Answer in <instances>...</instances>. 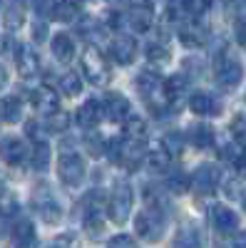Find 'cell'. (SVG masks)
<instances>
[{"label":"cell","instance_id":"obj_1","mask_svg":"<svg viewBox=\"0 0 246 248\" xmlns=\"http://www.w3.org/2000/svg\"><path fill=\"white\" fill-rule=\"evenodd\" d=\"M134 231L139 238L145 241H159L164 233V214L159 211V206H147L145 211H139L134 216Z\"/></svg>","mask_w":246,"mask_h":248},{"label":"cell","instance_id":"obj_2","mask_svg":"<svg viewBox=\"0 0 246 248\" xmlns=\"http://www.w3.org/2000/svg\"><path fill=\"white\" fill-rule=\"evenodd\" d=\"M107 214L115 223H127L132 214V189L127 181H117L107 201Z\"/></svg>","mask_w":246,"mask_h":248},{"label":"cell","instance_id":"obj_3","mask_svg":"<svg viewBox=\"0 0 246 248\" xmlns=\"http://www.w3.org/2000/svg\"><path fill=\"white\" fill-rule=\"evenodd\" d=\"M57 176L67 186H80L82 179H85V161H82V156L80 154H70V152L60 154V159H57Z\"/></svg>","mask_w":246,"mask_h":248},{"label":"cell","instance_id":"obj_4","mask_svg":"<svg viewBox=\"0 0 246 248\" xmlns=\"http://www.w3.org/2000/svg\"><path fill=\"white\" fill-rule=\"evenodd\" d=\"M82 72H85V77L92 85H107L110 82V67H107L105 57L92 47L85 50V55H82Z\"/></svg>","mask_w":246,"mask_h":248},{"label":"cell","instance_id":"obj_5","mask_svg":"<svg viewBox=\"0 0 246 248\" xmlns=\"http://www.w3.org/2000/svg\"><path fill=\"white\" fill-rule=\"evenodd\" d=\"M33 206L37 209L40 218H43L45 223H57L60 216H63V211H60V203L57 199L50 194L48 186H37L35 194H33Z\"/></svg>","mask_w":246,"mask_h":248},{"label":"cell","instance_id":"obj_6","mask_svg":"<svg viewBox=\"0 0 246 248\" xmlns=\"http://www.w3.org/2000/svg\"><path fill=\"white\" fill-rule=\"evenodd\" d=\"M219 179H221V174L214 164H201L192 176V186H194L197 194L207 196V194H214V189L219 186Z\"/></svg>","mask_w":246,"mask_h":248},{"label":"cell","instance_id":"obj_7","mask_svg":"<svg viewBox=\"0 0 246 248\" xmlns=\"http://www.w3.org/2000/svg\"><path fill=\"white\" fill-rule=\"evenodd\" d=\"M244 77V67H241V62L234 60V57H221L216 62V79L221 82L224 87H236L239 82Z\"/></svg>","mask_w":246,"mask_h":248},{"label":"cell","instance_id":"obj_8","mask_svg":"<svg viewBox=\"0 0 246 248\" xmlns=\"http://www.w3.org/2000/svg\"><path fill=\"white\" fill-rule=\"evenodd\" d=\"M102 109H105L107 119H112V122H127L130 102H127L125 94H119V92H107L105 99H102Z\"/></svg>","mask_w":246,"mask_h":248},{"label":"cell","instance_id":"obj_9","mask_svg":"<svg viewBox=\"0 0 246 248\" xmlns=\"http://www.w3.org/2000/svg\"><path fill=\"white\" fill-rule=\"evenodd\" d=\"M209 218H212V223H214V229H216L219 233H224V236L234 233V231H236V226H239V218H236V214L229 209V206H221V203L212 206Z\"/></svg>","mask_w":246,"mask_h":248},{"label":"cell","instance_id":"obj_10","mask_svg":"<svg viewBox=\"0 0 246 248\" xmlns=\"http://www.w3.org/2000/svg\"><path fill=\"white\" fill-rule=\"evenodd\" d=\"M137 87H139V94L145 97L147 102H149V107L154 109L157 107V94H162L164 97V90H162V77L159 75H154V72H142L139 77H137Z\"/></svg>","mask_w":246,"mask_h":248},{"label":"cell","instance_id":"obj_11","mask_svg":"<svg viewBox=\"0 0 246 248\" xmlns=\"http://www.w3.org/2000/svg\"><path fill=\"white\" fill-rule=\"evenodd\" d=\"M25 154H28V147H25L23 139L5 137L3 141H0V159H3L5 164H10V167H15V164L23 161Z\"/></svg>","mask_w":246,"mask_h":248},{"label":"cell","instance_id":"obj_12","mask_svg":"<svg viewBox=\"0 0 246 248\" xmlns=\"http://www.w3.org/2000/svg\"><path fill=\"white\" fill-rule=\"evenodd\" d=\"M110 57L117 62V65H130V62H134V57H137L134 40L132 37H117V40H112Z\"/></svg>","mask_w":246,"mask_h":248},{"label":"cell","instance_id":"obj_13","mask_svg":"<svg viewBox=\"0 0 246 248\" xmlns=\"http://www.w3.org/2000/svg\"><path fill=\"white\" fill-rule=\"evenodd\" d=\"M15 65H17V72L23 77H35L37 70H40V60H37V52L28 45H20L17 52H15Z\"/></svg>","mask_w":246,"mask_h":248},{"label":"cell","instance_id":"obj_14","mask_svg":"<svg viewBox=\"0 0 246 248\" xmlns=\"http://www.w3.org/2000/svg\"><path fill=\"white\" fill-rule=\"evenodd\" d=\"M85 226H87V231L92 236L102 231V194L99 191H95L87 199V206H85Z\"/></svg>","mask_w":246,"mask_h":248},{"label":"cell","instance_id":"obj_15","mask_svg":"<svg viewBox=\"0 0 246 248\" xmlns=\"http://www.w3.org/2000/svg\"><path fill=\"white\" fill-rule=\"evenodd\" d=\"M13 248H37V233L30 221H17L13 226Z\"/></svg>","mask_w":246,"mask_h":248},{"label":"cell","instance_id":"obj_16","mask_svg":"<svg viewBox=\"0 0 246 248\" xmlns=\"http://www.w3.org/2000/svg\"><path fill=\"white\" fill-rule=\"evenodd\" d=\"M189 109L199 117H212V114H219L221 107H219V102L209 94V92H197L189 97Z\"/></svg>","mask_w":246,"mask_h":248},{"label":"cell","instance_id":"obj_17","mask_svg":"<svg viewBox=\"0 0 246 248\" xmlns=\"http://www.w3.org/2000/svg\"><path fill=\"white\" fill-rule=\"evenodd\" d=\"M30 102H33V107L37 112H45V114H52L57 109V94H55V90H50L45 85L43 87H35L30 92Z\"/></svg>","mask_w":246,"mask_h":248},{"label":"cell","instance_id":"obj_18","mask_svg":"<svg viewBox=\"0 0 246 248\" xmlns=\"http://www.w3.org/2000/svg\"><path fill=\"white\" fill-rule=\"evenodd\" d=\"M102 114H105V109H102L99 102L97 99H87L85 105L77 109V124H80L82 129H92L95 124H99Z\"/></svg>","mask_w":246,"mask_h":248},{"label":"cell","instance_id":"obj_19","mask_svg":"<svg viewBox=\"0 0 246 248\" xmlns=\"http://www.w3.org/2000/svg\"><path fill=\"white\" fill-rule=\"evenodd\" d=\"M179 40H181V45H187V47H201L207 43V30L201 25L187 23V25L179 28Z\"/></svg>","mask_w":246,"mask_h":248},{"label":"cell","instance_id":"obj_20","mask_svg":"<svg viewBox=\"0 0 246 248\" xmlns=\"http://www.w3.org/2000/svg\"><path fill=\"white\" fill-rule=\"evenodd\" d=\"M52 52H55V57L60 60V62H72V57H75V43H72V37L67 35V32H57L55 37H52Z\"/></svg>","mask_w":246,"mask_h":248},{"label":"cell","instance_id":"obj_21","mask_svg":"<svg viewBox=\"0 0 246 248\" xmlns=\"http://www.w3.org/2000/svg\"><path fill=\"white\" fill-rule=\"evenodd\" d=\"M147 122L142 119V117H127L125 122V139L127 141H134V144H145L147 141Z\"/></svg>","mask_w":246,"mask_h":248},{"label":"cell","instance_id":"obj_22","mask_svg":"<svg viewBox=\"0 0 246 248\" xmlns=\"http://www.w3.org/2000/svg\"><path fill=\"white\" fill-rule=\"evenodd\" d=\"M162 90H164V102H167V105H172V107H179L184 92H187V85H184L181 77H169V79L162 85Z\"/></svg>","mask_w":246,"mask_h":248},{"label":"cell","instance_id":"obj_23","mask_svg":"<svg viewBox=\"0 0 246 248\" xmlns=\"http://www.w3.org/2000/svg\"><path fill=\"white\" fill-rule=\"evenodd\" d=\"M154 23V15L147 5H134L132 13H130V25L137 30V32H147Z\"/></svg>","mask_w":246,"mask_h":248},{"label":"cell","instance_id":"obj_24","mask_svg":"<svg viewBox=\"0 0 246 248\" xmlns=\"http://www.w3.org/2000/svg\"><path fill=\"white\" fill-rule=\"evenodd\" d=\"M189 141L197 149H209L214 144V129L209 127V124H194V127L189 129Z\"/></svg>","mask_w":246,"mask_h":248},{"label":"cell","instance_id":"obj_25","mask_svg":"<svg viewBox=\"0 0 246 248\" xmlns=\"http://www.w3.org/2000/svg\"><path fill=\"white\" fill-rule=\"evenodd\" d=\"M20 117H23V105H20L17 97H3L0 99V122H17Z\"/></svg>","mask_w":246,"mask_h":248},{"label":"cell","instance_id":"obj_26","mask_svg":"<svg viewBox=\"0 0 246 248\" xmlns=\"http://www.w3.org/2000/svg\"><path fill=\"white\" fill-rule=\"evenodd\" d=\"M174 248H201V233L194 226H184L174 236Z\"/></svg>","mask_w":246,"mask_h":248},{"label":"cell","instance_id":"obj_27","mask_svg":"<svg viewBox=\"0 0 246 248\" xmlns=\"http://www.w3.org/2000/svg\"><path fill=\"white\" fill-rule=\"evenodd\" d=\"M50 156H52V152H50V147L43 141V139H37L35 141V149H33V169H37V171H45L48 167H50Z\"/></svg>","mask_w":246,"mask_h":248},{"label":"cell","instance_id":"obj_28","mask_svg":"<svg viewBox=\"0 0 246 248\" xmlns=\"http://www.w3.org/2000/svg\"><path fill=\"white\" fill-rule=\"evenodd\" d=\"M77 13H80V8H77L75 0H60V3H55V8H52L55 20H63V23H70V20H75Z\"/></svg>","mask_w":246,"mask_h":248},{"label":"cell","instance_id":"obj_29","mask_svg":"<svg viewBox=\"0 0 246 248\" xmlns=\"http://www.w3.org/2000/svg\"><path fill=\"white\" fill-rule=\"evenodd\" d=\"M172 164V154L167 152V147L164 144H159V147H154V152H149V167L157 169V171H167Z\"/></svg>","mask_w":246,"mask_h":248},{"label":"cell","instance_id":"obj_30","mask_svg":"<svg viewBox=\"0 0 246 248\" xmlns=\"http://www.w3.org/2000/svg\"><path fill=\"white\" fill-rule=\"evenodd\" d=\"M3 25L8 30H17L20 25H25V10L20 5H10L5 13H3Z\"/></svg>","mask_w":246,"mask_h":248},{"label":"cell","instance_id":"obj_31","mask_svg":"<svg viewBox=\"0 0 246 248\" xmlns=\"http://www.w3.org/2000/svg\"><path fill=\"white\" fill-rule=\"evenodd\" d=\"M60 90H63L65 97H77L82 92V79L75 72H67V75L60 77Z\"/></svg>","mask_w":246,"mask_h":248},{"label":"cell","instance_id":"obj_32","mask_svg":"<svg viewBox=\"0 0 246 248\" xmlns=\"http://www.w3.org/2000/svg\"><path fill=\"white\" fill-rule=\"evenodd\" d=\"M147 60L154 62V65H162V62L169 60V47L164 43H149L147 45Z\"/></svg>","mask_w":246,"mask_h":248},{"label":"cell","instance_id":"obj_33","mask_svg":"<svg viewBox=\"0 0 246 248\" xmlns=\"http://www.w3.org/2000/svg\"><path fill=\"white\" fill-rule=\"evenodd\" d=\"M67 127H70V114H67V112L55 109V112L48 117V129H50V132H65Z\"/></svg>","mask_w":246,"mask_h":248},{"label":"cell","instance_id":"obj_34","mask_svg":"<svg viewBox=\"0 0 246 248\" xmlns=\"http://www.w3.org/2000/svg\"><path fill=\"white\" fill-rule=\"evenodd\" d=\"M169 189L174 191V194H184V191H187L189 189V184H192V179L187 176V174H181V171H174L172 176H169Z\"/></svg>","mask_w":246,"mask_h":248},{"label":"cell","instance_id":"obj_35","mask_svg":"<svg viewBox=\"0 0 246 248\" xmlns=\"http://www.w3.org/2000/svg\"><path fill=\"white\" fill-rule=\"evenodd\" d=\"M164 147H167V152L172 156L181 154V147H184V141H181V134L179 132H169L167 137H164Z\"/></svg>","mask_w":246,"mask_h":248},{"label":"cell","instance_id":"obj_36","mask_svg":"<svg viewBox=\"0 0 246 248\" xmlns=\"http://www.w3.org/2000/svg\"><path fill=\"white\" fill-rule=\"evenodd\" d=\"M231 134H234V139H236L239 144H246V117H244V114L234 117V122H231Z\"/></svg>","mask_w":246,"mask_h":248},{"label":"cell","instance_id":"obj_37","mask_svg":"<svg viewBox=\"0 0 246 248\" xmlns=\"http://www.w3.org/2000/svg\"><path fill=\"white\" fill-rule=\"evenodd\" d=\"M184 8H187L192 15H204L209 10V5H212V0H184L181 3Z\"/></svg>","mask_w":246,"mask_h":248},{"label":"cell","instance_id":"obj_38","mask_svg":"<svg viewBox=\"0 0 246 248\" xmlns=\"http://www.w3.org/2000/svg\"><path fill=\"white\" fill-rule=\"evenodd\" d=\"M107 248H137V243H134V238L132 236H115L110 243H107Z\"/></svg>","mask_w":246,"mask_h":248},{"label":"cell","instance_id":"obj_39","mask_svg":"<svg viewBox=\"0 0 246 248\" xmlns=\"http://www.w3.org/2000/svg\"><path fill=\"white\" fill-rule=\"evenodd\" d=\"M85 144H87V152H90L92 156H99L102 149H105V147H102V139H99L97 134H90V137L85 139Z\"/></svg>","mask_w":246,"mask_h":248},{"label":"cell","instance_id":"obj_40","mask_svg":"<svg viewBox=\"0 0 246 248\" xmlns=\"http://www.w3.org/2000/svg\"><path fill=\"white\" fill-rule=\"evenodd\" d=\"M236 40H239V45H246V17L236 20Z\"/></svg>","mask_w":246,"mask_h":248},{"label":"cell","instance_id":"obj_41","mask_svg":"<svg viewBox=\"0 0 246 248\" xmlns=\"http://www.w3.org/2000/svg\"><path fill=\"white\" fill-rule=\"evenodd\" d=\"M234 169H236V174H239V176H244V179H246V152H241V154L236 156Z\"/></svg>","mask_w":246,"mask_h":248},{"label":"cell","instance_id":"obj_42","mask_svg":"<svg viewBox=\"0 0 246 248\" xmlns=\"http://www.w3.org/2000/svg\"><path fill=\"white\" fill-rule=\"evenodd\" d=\"M33 37L37 40V43H43V40L48 37V28H45L43 23H37V25H33Z\"/></svg>","mask_w":246,"mask_h":248},{"label":"cell","instance_id":"obj_43","mask_svg":"<svg viewBox=\"0 0 246 248\" xmlns=\"http://www.w3.org/2000/svg\"><path fill=\"white\" fill-rule=\"evenodd\" d=\"M234 246H236V248H246V231H241V233L236 236V241H234Z\"/></svg>","mask_w":246,"mask_h":248},{"label":"cell","instance_id":"obj_44","mask_svg":"<svg viewBox=\"0 0 246 248\" xmlns=\"http://www.w3.org/2000/svg\"><path fill=\"white\" fill-rule=\"evenodd\" d=\"M5 82H8V70H5L3 65H0V90L5 87Z\"/></svg>","mask_w":246,"mask_h":248},{"label":"cell","instance_id":"obj_45","mask_svg":"<svg viewBox=\"0 0 246 248\" xmlns=\"http://www.w3.org/2000/svg\"><path fill=\"white\" fill-rule=\"evenodd\" d=\"M244 209H246V194H244Z\"/></svg>","mask_w":246,"mask_h":248},{"label":"cell","instance_id":"obj_46","mask_svg":"<svg viewBox=\"0 0 246 248\" xmlns=\"http://www.w3.org/2000/svg\"><path fill=\"white\" fill-rule=\"evenodd\" d=\"M241 3H244V5H246V0H241Z\"/></svg>","mask_w":246,"mask_h":248},{"label":"cell","instance_id":"obj_47","mask_svg":"<svg viewBox=\"0 0 246 248\" xmlns=\"http://www.w3.org/2000/svg\"><path fill=\"white\" fill-rule=\"evenodd\" d=\"M50 248H57V246H50Z\"/></svg>","mask_w":246,"mask_h":248}]
</instances>
